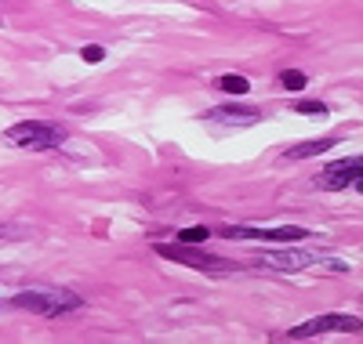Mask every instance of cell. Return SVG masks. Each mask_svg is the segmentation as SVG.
<instances>
[{"mask_svg": "<svg viewBox=\"0 0 363 344\" xmlns=\"http://www.w3.org/2000/svg\"><path fill=\"white\" fill-rule=\"evenodd\" d=\"M4 138L11 145H22V149H58V145L66 142V127L48 123V120H26V123L8 127Z\"/></svg>", "mask_w": 363, "mask_h": 344, "instance_id": "cell-3", "label": "cell"}, {"mask_svg": "<svg viewBox=\"0 0 363 344\" xmlns=\"http://www.w3.org/2000/svg\"><path fill=\"white\" fill-rule=\"evenodd\" d=\"M280 80H284V87H287V91H301V87L309 84V80H306V73H298V69H287Z\"/></svg>", "mask_w": 363, "mask_h": 344, "instance_id": "cell-12", "label": "cell"}, {"mask_svg": "<svg viewBox=\"0 0 363 344\" xmlns=\"http://www.w3.org/2000/svg\"><path fill=\"white\" fill-rule=\"evenodd\" d=\"M207 236H211L207 229H182V232H178V243H193V246H196V243H203Z\"/></svg>", "mask_w": 363, "mask_h": 344, "instance_id": "cell-13", "label": "cell"}, {"mask_svg": "<svg viewBox=\"0 0 363 344\" xmlns=\"http://www.w3.org/2000/svg\"><path fill=\"white\" fill-rule=\"evenodd\" d=\"M363 174V160H342V164H330L320 174V189H345L349 181H356Z\"/></svg>", "mask_w": 363, "mask_h": 344, "instance_id": "cell-7", "label": "cell"}, {"mask_svg": "<svg viewBox=\"0 0 363 344\" xmlns=\"http://www.w3.org/2000/svg\"><path fill=\"white\" fill-rule=\"evenodd\" d=\"M157 254L167 258V261H178V265H189L196 272H211V275H225V272H236L233 261L218 258V254H207V250H193V243H157Z\"/></svg>", "mask_w": 363, "mask_h": 344, "instance_id": "cell-2", "label": "cell"}, {"mask_svg": "<svg viewBox=\"0 0 363 344\" xmlns=\"http://www.w3.org/2000/svg\"><path fill=\"white\" fill-rule=\"evenodd\" d=\"M225 239H277V243H294V239H309V229H247V225H222L218 229Z\"/></svg>", "mask_w": 363, "mask_h": 344, "instance_id": "cell-6", "label": "cell"}, {"mask_svg": "<svg viewBox=\"0 0 363 344\" xmlns=\"http://www.w3.org/2000/svg\"><path fill=\"white\" fill-rule=\"evenodd\" d=\"M294 113H306V116H323V113H327V105H323V102H313V98H301V102H294Z\"/></svg>", "mask_w": 363, "mask_h": 344, "instance_id": "cell-11", "label": "cell"}, {"mask_svg": "<svg viewBox=\"0 0 363 344\" xmlns=\"http://www.w3.org/2000/svg\"><path fill=\"white\" fill-rule=\"evenodd\" d=\"M338 142L335 138H316V142H298V145H291L284 156L287 160H306V156H316V152H327V149H335Z\"/></svg>", "mask_w": 363, "mask_h": 344, "instance_id": "cell-9", "label": "cell"}, {"mask_svg": "<svg viewBox=\"0 0 363 344\" xmlns=\"http://www.w3.org/2000/svg\"><path fill=\"white\" fill-rule=\"evenodd\" d=\"M15 308H29V311H40V316H62V311H77L84 301L69 290H22L11 297Z\"/></svg>", "mask_w": 363, "mask_h": 344, "instance_id": "cell-4", "label": "cell"}, {"mask_svg": "<svg viewBox=\"0 0 363 344\" xmlns=\"http://www.w3.org/2000/svg\"><path fill=\"white\" fill-rule=\"evenodd\" d=\"M356 189H359V193H363V174H359V178H356Z\"/></svg>", "mask_w": 363, "mask_h": 344, "instance_id": "cell-15", "label": "cell"}, {"mask_svg": "<svg viewBox=\"0 0 363 344\" xmlns=\"http://www.w3.org/2000/svg\"><path fill=\"white\" fill-rule=\"evenodd\" d=\"M218 91H225V95H247V91H251V84H247L244 76L229 73V76H222V80H218Z\"/></svg>", "mask_w": 363, "mask_h": 344, "instance_id": "cell-10", "label": "cell"}, {"mask_svg": "<svg viewBox=\"0 0 363 344\" xmlns=\"http://www.w3.org/2000/svg\"><path fill=\"white\" fill-rule=\"evenodd\" d=\"M80 58H84V62H102V58H106V47H99V44H87V47L80 51Z\"/></svg>", "mask_w": 363, "mask_h": 344, "instance_id": "cell-14", "label": "cell"}, {"mask_svg": "<svg viewBox=\"0 0 363 344\" xmlns=\"http://www.w3.org/2000/svg\"><path fill=\"white\" fill-rule=\"evenodd\" d=\"M265 268H277V272H301V268H330V272H349L345 261H335V258H323L316 250H298V246H287V250H265L258 258Z\"/></svg>", "mask_w": 363, "mask_h": 344, "instance_id": "cell-1", "label": "cell"}, {"mask_svg": "<svg viewBox=\"0 0 363 344\" xmlns=\"http://www.w3.org/2000/svg\"><path fill=\"white\" fill-rule=\"evenodd\" d=\"M330 330H342V333H359L363 323L356 316H316L309 323H301L291 330V340H306V337H316V333H330Z\"/></svg>", "mask_w": 363, "mask_h": 344, "instance_id": "cell-5", "label": "cell"}, {"mask_svg": "<svg viewBox=\"0 0 363 344\" xmlns=\"http://www.w3.org/2000/svg\"><path fill=\"white\" fill-rule=\"evenodd\" d=\"M207 120H222V123H255L262 120V109L255 105H218V109H211Z\"/></svg>", "mask_w": 363, "mask_h": 344, "instance_id": "cell-8", "label": "cell"}]
</instances>
